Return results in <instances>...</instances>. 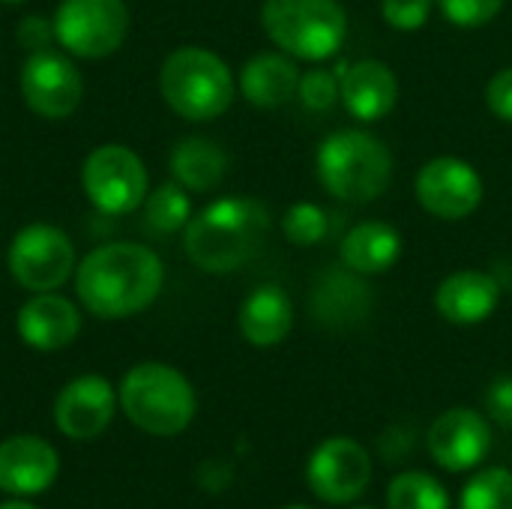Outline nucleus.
I'll list each match as a JSON object with an SVG mask.
<instances>
[{
  "label": "nucleus",
  "instance_id": "obj_1",
  "mask_svg": "<svg viewBox=\"0 0 512 509\" xmlns=\"http://www.w3.org/2000/svg\"><path fill=\"white\" fill-rule=\"evenodd\" d=\"M165 267L141 243H105L75 267V291L87 312L114 321L147 309L162 291Z\"/></svg>",
  "mask_w": 512,
  "mask_h": 509
},
{
  "label": "nucleus",
  "instance_id": "obj_2",
  "mask_svg": "<svg viewBox=\"0 0 512 509\" xmlns=\"http://www.w3.org/2000/svg\"><path fill=\"white\" fill-rule=\"evenodd\" d=\"M267 234V210L252 198H219L189 219L183 246L204 273L243 267Z\"/></svg>",
  "mask_w": 512,
  "mask_h": 509
},
{
  "label": "nucleus",
  "instance_id": "obj_3",
  "mask_svg": "<svg viewBox=\"0 0 512 509\" xmlns=\"http://www.w3.org/2000/svg\"><path fill=\"white\" fill-rule=\"evenodd\" d=\"M318 180L333 198L375 201L387 192L393 177V156L387 144L363 129H342L318 147Z\"/></svg>",
  "mask_w": 512,
  "mask_h": 509
},
{
  "label": "nucleus",
  "instance_id": "obj_4",
  "mask_svg": "<svg viewBox=\"0 0 512 509\" xmlns=\"http://www.w3.org/2000/svg\"><path fill=\"white\" fill-rule=\"evenodd\" d=\"M159 93L171 111L201 123L231 108L234 75L219 54L186 45L165 57L159 69Z\"/></svg>",
  "mask_w": 512,
  "mask_h": 509
},
{
  "label": "nucleus",
  "instance_id": "obj_5",
  "mask_svg": "<svg viewBox=\"0 0 512 509\" xmlns=\"http://www.w3.org/2000/svg\"><path fill=\"white\" fill-rule=\"evenodd\" d=\"M120 408L147 435H180L195 417L192 384L165 363H141L120 384Z\"/></svg>",
  "mask_w": 512,
  "mask_h": 509
},
{
  "label": "nucleus",
  "instance_id": "obj_6",
  "mask_svg": "<svg viewBox=\"0 0 512 509\" xmlns=\"http://www.w3.org/2000/svg\"><path fill=\"white\" fill-rule=\"evenodd\" d=\"M261 24L273 45L297 60L333 57L348 33L345 9L336 0H267Z\"/></svg>",
  "mask_w": 512,
  "mask_h": 509
},
{
  "label": "nucleus",
  "instance_id": "obj_7",
  "mask_svg": "<svg viewBox=\"0 0 512 509\" xmlns=\"http://www.w3.org/2000/svg\"><path fill=\"white\" fill-rule=\"evenodd\" d=\"M84 195L105 216H126L147 198V168L141 156L123 144L96 147L81 168Z\"/></svg>",
  "mask_w": 512,
  "mask_h": 509
},
{
  "label": "nucleus",
  "instance_id": "obj_8",
  "mask_svg": "<svg viewBox=\"0 0 512 509\" xmlns=\"http://www.w3.org/2000/svg\"><path fill=\"white\" fill-rule=\"evenodd\" d=\"M129 33L123 0H63L54 15V36L63 51L87 60L114 54Z\"/></svg>",
  "mask_w": 512,
  "mask_h": 509
},
{
  "label": "nucleus",
  "instance_id": "obj_9",
  "mask_svg": "<svg viewBox=\"0 0 512 509\" xmlns=\"http://www.w3.org/2000/svg\"><path fill=\"white\" fill-rule=\"evenodd\" d=\"M9 273L27 291H57L75 273V249L60 228L33 222L12 237Z\"/></svg>",
  "mask_w": 512,
  "mask_h": 509
},
{
  "label": "nucleus",
  "instance_id": "obj_10",
  "mask_svg": "<svg viewBox=\"0 0 512 509\" xmlns=\"http://www.w3.org/2000/svg\"><path fill=\"white\" fill-rule=\"evenodd\" d=\"M21 96L27 108L39 117L60 120L78 108L84 96V81L78 66L66 54L42 48L30 51L21 66Z\"/></svg>",
  "mask_w": 512,
  "mask_h": 509
},
{
  "label": "nucleus",
  "instance_id": "obj_11",
  "mask_svg": "<svg viewBox=\"0 0 512 509\" xmlns=\"http://www.w3.org/2000/svg\"><path fill=\"white\" fill-rule=\"evenodd\" d=\"M414 189H417V201L432 216L447 219V222L471 216L483 201L480 174L468 162L453 159V156H441L423 165Z\"/></svg>",
  "mask_w": 512,
  "mask_h": 509
},
{
  "label": "nucleus",
  "instance_id": "obj_12",
  "mask_svg": "<svg viewBox=\"0 0 512 509\" xmlns=\"http://www.w3.org/2000/svg\"><path fill=\"white\" fill-rule=\"evenodd\" d=\"M309 486L327 504H348L360 498L372 480L369 453L351 438L324 441L309 459Z\"/></svg>",
  "mask_w": 512,
  "mask_h": 509
},
{
  "label": "nucleus",
  "instance_id": "obj_13",
  "mask_svg": "<svg viewBox=\"0 0 512 509\" xmlns=\"http://www.w3.org/2000/svg\"><path fill=\"white\" fill-rule=\"evenodd\" d=\"M114 387L99 375H81L69 381L54 402V423L72 441H90L102 435L114 417Z\"/></svg>",
  "mask_w": 512,
  "mask_h": 509
},
{
  "label": "nucleus",
  "instance_id": "obj_14",
  "mask_svg": "<svg viewBox=\"0 0 512 509\" xmlns=\"http://www.w3.org/2000/svg\"><path fill=\"white\" fill-rule=\"evenodd\" d=\"M492 447V429L483 414L471 408H453L432 423L429 453L444 471H468L486 459Z\"/></svg>",
  "mask_w": 512,
  "mask_h": 509
},
{
  "label": "nucleus",
  "instance_id": "obj_15",
  "mask_svg": "<svg viewBox=\"0 0 512 509\" xmlns=\"http://www.w3.org/2000/svg\"><path fill=\"white\" fill-rule=\"evenodd\" d=\"M60 471L54 447L36 435H18L0 444V492L6 495H39Z\"/></svg>",
  "mask_w": 512,
  "mask_h": 509
},
{
  "label": "nucleus",
  "instance_id": "obj_16",
  "mask_svg": "<svg viewBox=\"0 0 512 509\" xmlns=\"http://www.w3.org/2000/svg\"><path fill=\"white\" fill-rule=\"evenodd\" d=\"M15 330L36 351H60L75 342L81 330V315L66 297L42 291L18 309Z\"/></svg>",
  "mask_w": 512,
  "mask_h": 509
},
{
  "label": "nucleus",
  "instance_id": "obj_17",
  "mask_svg": "<svg viewBox=\"0 0 512 509\" xmlns=\"http://www.w3.org/2000/svg\"><path fill=\"white\" fill-rule=\"evenodd\" d=\"M498 300H501V285L495 276L480 270H459L438 285L435 309L450 324L468 327L486 321L495 312Z\"/></svg>",
  "mask_w": 512,
  "mask_h": 509
},
{
  "label": "nucleus",
  "instance_id": "obj_18",
  "mask_svg": "<svg viewBox=\"0 0 512 509\" xmlns=\"http://www.w3.org/2000/svg\"><path fill=\"white\" fill-rule=\"evenodd\" d=\"M339 96L357 120H381L393 111L399 99V84L390 66L381 60H360L345 69L339 81Z\"/></svg>",
  "mask_w": 512,
  "mask_h": 509
},
{
  "label": "nucleus",
  "instance_id": "obj_19",
  "mask_svg": "<svg viewBox=\"0 0 512 509\" xmlns=\"http://www.w3.org/2000/svg\"><path fill=\"white\" fill-rule=\"evenodd\" d=\"M294 327V306L291 297L276 285L255 288L240 306V333L255 348L279 345Z\"/></svg>",
  "mask_w": 512,
  "mask_h": 509
},
{
  "label": "nucleus",
  "instance_id": "obj_20",
  "mask_svg": "<svg viewBox=\"0 0 512 509\" xmlns=\"http://www.w3.org/2000/svg\"><path fill=\"white\" fill-rule=\"evenodd\" d=\"M300 87L297 66L276 51L255 54L240 72V90L255 108H282Z\"/></svg>",
  "mask_w": 512,
  "mask_h": 509
},
{
  "label": "nucleus",
  "instance_id": "obj_21",
  "mask_svg": "<svg viewBox=\"0 0 512 509\" xmlns=\"http://www.w3.org/2000/svg\"><path fill=\"white\" fill-rule=\"evenodd\" d=\"M402 255V237L393 225L360 222L342 240V261L348 270L363 276L387 273Z\"/></svg>",
  "mask_w": 512,
  "mask_h": 509
},
{
  "label": "nucleus",
  "instance_id": "obj_22",
  "mask_svg": "<svg viewBox=\"0 0 512 509\" xmlns=\"http://www.w3.org/2000/svg\"><path fill=\"white\" fill-rule=\"evenodd\" d=\"M171 174L183 189L210 192L228 174V156L216 141L192 135L171 150Z\"/></svg>",
  "mask_w": 512,
  "mask_h": 509
},
{
  "label": "nucleus",
  "instance_id": "obj_23",
  "mask_svg": "<svg viewBox=\"0 0 512 509\" xmlns=\"http://www.w3.org/2000/svg\"><path fill=\"white\" fill-rule=\"evenodd\" d=\"M144 219L156 234H174V231L186 228L192 219V201H189L186 189L177 180L156 186L144 198Z\"/></svg>",
  "mask_w": 512,
  "mask_h": 509
},
{
  "label": "nucleus",
  "instance_id": "obj_24",
  "mask_svg": "<svg viewBox=\"0 0 512 509\" xmlns=\"http://www.w3.org/2000/svg\"><path fill=\"white\" fill-rule=\"evenodd\" d=\"M387 507L390 509H450L447 489L423 474V471H408L399 474L390 489H387Z\"/></svg>",
  "mask_w": 512,
  "mask_h": 509
},
{
  "label": "nucleus",
  "instance_id": "obj_25",
  "mask_svg": "<svg viewBox=\"0 0 512 509\" xmlns=\"http://www.w3.org/2000/svg\"><path fill=\"white\" fill-rule=\"evenodd\" d=\"M462 509H512V474L507 468H489L471 477L462 492Z\"/></svg>",
  "mask_w": 512,
  "mask_h": 509
},
{
  "label": "nucleus",
  "instance_id": "obj_26",
  "mask_svg": "<svg viewBox=\"0 0 512 509\" xmlns=\"http://www.w3.org/2000/svg\"><path fill=\"white\" fill-rule=\"evenodd\" d=\"M282 231L294 246H315L327 234V213L318 204H294L282 219Z\"/></svg>",
  "mask_w": 512,
  "mask_h": 509
},
{
  "label": "nucleus",
  "instance_id": "obj_27",
  "mask_svg": "<svg viewBox=\"0 0 512 509\" xmlns=\"http://www.w3.org/2000/svg\"><path fill=\"white\" fill-rule=\"evenodd\" d=\"M438 3L456 27L474 30L489 24L507 0H438Z\"/></svg>",
  "mask_w": 512,
  "mask_h": 509
},
{
  "label": "nucleus",
  "instance_id": "obj_28",
  "mask_svg": "<svg viewBox=\"0 0 512 509\" xmlns=\"http://www.w3.org/2000/svg\"><path fill=\"white\" fill-rule=\"evenodd\" d=\"M300 99L306 108L312 111H330L339 99V81L333 78V72L324 69H312L306 75H300V87H297Z\"/></svg>",
  "mask_w": 512,
  "mask_h": 509
},
{
  "label": "nucleus",
  "instance_id": "obj_29",
  "mask_svg": "<svg viewBox=\"0 0 512 509\" xmlns=\"http://www.w3.org/2000/svg\"><path fill=\"white\" fill-rule=\"evenodd\" d=\"M384 21L402 33H414L429 21L432 0H381Z\"/></svg>",
  "mask_w": 512,
  "mask_h": 509
},
{
  "label": "nucleus",
  "instance_id": "obj_30",
  "mask_svg": "<svg viewBox=\"0 0 512 509\" xmlns=\"http://www.w3.org/2000/svg\"><path fill=\"white\" fill-rule=\"evenodd\" d=\"M486 105L495 117L512 123V69H501L486 87Z\"/></svg>",
  "mask_w": 512,
  "mask_h": 509
},
{
  "label": "nucleus",
  "instance_id": "obj_31",
  "mask_svg": "<svg viewBox=\"0 0 512 509\" xmlns=\"http://www.w3.org/2000/svg\"><path fill=\"white\" fill-rule=\"evenodd\" d=\"M18 42L27 48V51H42V48H48V42L51 39H57L54 36V24H48L45 18H39V15H27L21 24H18Z\"/></svg>",
  "mask_w": 512,
  "mask_h": 509
},
{
  "label": "nucleus",
  "instance_id": "obj_32",
  "mask_svg": "<svg viewBox=\"0 0 512 509\" xmlns=\"http://www.w3.org/2000/svg\"><path fill=\"white\" fill-rule=\"evenodd\" d=\"M486 408L489 414L504 423V426H512V378H498L489 393H486Z\"/></svg>",
  "mask_w": 512,
  "mask_h": 509
},
{
  "label": "nucleus",
  "instance_id": "obj_33",
  "mask_svg": "<svg viewBox=\"0 0 512 509\" xmlns=\"http://www.w3.org/2000/svg\"><path fill=\"white\" fill-rule=\"evenodd\" d=\"M0 509H36L33 504H27V501H6V504H0Z\"/></svg>",
  "mask_w": 512,
  "mask_h": 509
},
{
  "label": "nucleus",
  "instance_id": "obj_34",
  "mask_svg": "<svg viewBox=\"0 0 512 509\" xmlns=\"http://www.w3.org/2000/svg\"><path fill=\"white\" fill-rule=\"evenodd\" d=\"M0 3H21V0H0Z\"/></svg>",
  "mask_w": 512,
  "mask_h": 509
},
{
  "label": "nucleus",
  "instance_id": "obj_35",
  "mask_svg": "<svg viewBox=\"0 0 512 509\" xmlns=\"http://www.w3.org/2000/svg\"><path fill=\"white\" fill-rule=\"evenodd\" d=\"M288 509H309V507H288Z\"/></svg>",
  "mask_w": 512,
  "mask_h": 509
},
{
  "label": "nucleus",
  "instance_id": "obj_36",
  "mask_svg": "<svg viewBox=\"0 0 512 509\" xmlns=\"http://www.w3.org/2000/svg\"><path fill=\"white\" fill-rule=\"evenodd\" d=\"M360 509H369V507H360Z\"/></svg>",
  "mask_w": 512,
  "mask_h": 509
}]
</instances>
